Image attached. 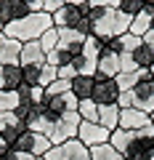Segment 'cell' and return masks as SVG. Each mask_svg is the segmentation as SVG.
<instances>
[{"instance_id": "5b68a950", "label": "cell", "mask_w": 154, "mask_h": 160, "mask_svg": "<svg viewBox=\"0 0 154 160\" xmlns=\"http://www.w3.org/2000/svg\"><path fill=\"white\" fill-rule=\"evenodd\" d=\"M109 136H112V131L101 128L98 123H85V120L80 123V131H77V139H80V142L85 144L88 149L98 147V144H106V142H109Z\"/></svg>"}, {"instance_id": "2e32d148", "label": "cell", "mask_w": 154, "mask_h": 160, "mask_svg": "<svg viewBox=\"0 0 154 160\" xmlns=\"http://www.w3.org/2000/svg\"><path fill=\"white\" fill-rule=\"evenodd\" d=\"M101 128L106 131H114L120 126V107L117 104H98V120H96Z\"/></svg>"}, {"instance_id": "7a4b0ae2", "label": "cell", "mask_w": 154, "mask_h": 160, "mask_svg": "<svg viewBox=\"0 0 154 160\" xmlns=\"http://www.w3.org/2000/svg\"><path fill=\"white\" fill-rule=\"evenodd\" d=\"M104 51V43L93 35H88L85 43H82L80 56H74L72 67L77 69V75H88V78H96V67H98V56Z\"/></svg>"}, {"instance_id": "9a60e30c", "label": "cell", "mask_w": 154, "mask_h": 160, "mask_svg": "<svg viewBox=\"0 0 154 160\" xmlns=\"http://www.w3.org/2000/svg\"><path fill=\"white\" fill-rule=\"evenodd\" d=\"M56 29H58V27H56ZM85 38H88V35H80V32H74V29H58V46L67 48V51H72L74 56H80Z\"/></svg>"}, {"instance_id": "277c9868", "label": "cell", "mask_w": 154, "mask_h": 160, "mask_svg": "<svg viewBox=\"0 0 154 160\" xmlns=\"http://www.w3.org/2000/svg\"><path fill=\"white\" fill-rule=\"evenodd\" d=\"M24 131H27V123L24 120H19L13 112H0V139L8 147H13Z\"/></svg>"}, {"instance_id": "44dd1931", "label": "cell", "mask_w": 154, "mask_h": 160, "mask_svg": "<svg viewBox=\"0 0 154 160\" xmlns=\"http://www.w3.org/2000/svg\"><path fill=\"white\" fill-rule=\"evenodd\" d=\"M77 112H80V118L85 120V123H96L98 120V104L93 102V99H85V102L77 104Z\"/></svg>"}, {"instance_id": "1f68e13d", "label": "cell", "mask_w": 154, "mask_h": 160, "mask_svg": "<svg viewBox=\"0 0 154 160\" xmlns=\"http://www.w3.org/2000/svg\"><path fill=\"white\" fill-rule=\"evenodd\" d=\"M58 78H61V80H69V83H72V80L77 78V69H74L72 64H67V67H58Z\"/></svg>"}, {"instance_id": "ac0fdd59", "label": "cell", "mask_w": 154, "mask_h": 160, "mask_svg": "<svg viewBox=\"0 0 154 160\" xmlns=\"http://www.w3.org/2000/svg\"><path fill=\"white\" fill-rule=\"evenodd\" d=\"M93 88H96V78H88V75H77V78L72 80V93L77 96V102L93 99Z\"/></svg>"}, {"instance_id": "ab89813d", "label": "cell", "mask_w": 154, "mask_h": 160, "mask_svg": "<svg viewBox=\"0 0 154 160\" xmlns=\"http://www.w3.org/2000/svg\"><path fill=\"white\" fill-rule=\"evenodd\" d=\"M149 118H152V126H154V112H152V115H149Z\"/></svg>"}, {"instance_id": "30bf717a", "label": "cell", "mask_w": 154, "mask_h": 160, "mask_svg": "<svg viewBox=\"0 0 154 160\" xmlns=\"http://www.w3.org/2000/svg\"><path fill=\"white\" fill-rule=\"evenodd\" d=\"M133 96H136V109L152 115L154 112V80H141L133 88Z\"/></svg>"}, {"instance_id": "7402d4cb", "label": "cell", "mask_w": 154, "mask_h": 160, "mask_svg": "<svg viewBox=\"0 0 154 160\" xmlns=\"http://www.w3.org/2000/svg\"><path fill=\"white\" fill-rule=\"evenodd\" d=\"M37 112H40V107H37V104H32V102H19L16 109H13V115H16L19 120H24V123H29Z\"/></svg>"}, {"instance_id": "836d02e7", "label": "cell", "mask_w": 154, "mask_h": 160, "mask_svg": "<svg viewBox=\"0 0 154 160\" xmlns=\"http://www.w3.org/2000/svg\"><path fill=\"white\" fill-rule=\"evenodd\" d=\"M141 43H143V46H146V48H149V51H152V53H154V29H149V32H146V35H143V38H141Z\"/></svg>"}, {"instance_id": "3957f363", "label": "cell", "mask_w": 154, "mask_h": 160, "mask_svg": "<svg viewBox=\"0 0 154 160\" xmlns=\"http://www.w3.org/2000/svg\"><path fill=\"white\" fill-rule=\"evenodd\" d=\"M122 131H133V133H146V136H154V126L152 118L141 109L130 107V109H120V126Z\"/></svg>"}, {"instance_id": "ba28073f", "label": "cell", "mask_w": 154, "mask_h": 160, "mask_svg": "<svg viewBox=\"0 0 154 160\" xmlns=\"http://www.w3.org/2000/svg\"><path fill=\"white\" fill-rule=\"evenodd\" d=\"M117 99H120V86H117L114 78L96 80V88H93V102L96 104H117Z\"/></svg>"}, {"instance_id": "484cf974", "label": "cell", "mask_w": 154, "mask_h": 160, "mask_svg": "<svg viewBox=\"0 0 154 160\" xmlns=\"http://www.w3.org/2000/svg\"><path fill=\"white\" fill-rule=\"evenodd\" d=\"M16 104H19L16 91H0V112H13Z\"/></svg>"}, {"instance_id": "8fae6325", "label": "cell", "mask_w": 154, "mask_h": 160, "mask_svg": "<svg viewBox=\"0 0 154 160\" xmlns=\"http://www.w3.org/2000/svg\"><path fill=\"white\" fill-rule=\"evenodd\" d=\"M141 46V38H136V35H130V32H125V35H117V38H112V40H106L104 43V48L106 51H112V53H136V48Z\"/></svg>"}, {"instance_id": "f1b7e54d", "label": "cell", "mask_w": 154, "mask_h": 160, "mask_svg": "<svg viewBox=\"0 0 154 160\" xmlns=\"http://www.w3.org/2000/svg\"><path fill=\"white\" fill-rule=\"evenodd\" d=\"M117 107H120V109H130V107H136V96H133V91H120Z\"/></svg>"}, {"instance_id": "d4e9b609", "label": "cell", "mask_w": 154, "mask_h": 160, "mask_svg": "<svg viewBox=\"0 0 154 160\" xmlns=\"http://www.w3.org/2000/svg\"><path fill=\"white\" fill-rule=\"evenodd\" d=\"M69 91H72V83H69V80L56 78L51 86L45 88V96H64V93H69Z\"/></svg>"}, {"instance_id": "74e56055", "label": "cell", "mask_w": 154, "mask_h": 160, "mask_svg": "<svg viewBox=\"0 0 154 160\" xmlns=\"http://www.w3.org/2000/svg\"><path fill=\"white\" fill-rule=\"evenodd\" d=\"M3 29H6V24H3V22H0V32H3Z\"/></svg>"}, {"instance_id": "4dcf8cb0", "label": "cell", "mask_w": 154, "mask_h": 160, "mask_svg": "<svg viewBox=\"0 0 154 160\" xmlns=\"http://www.w3.org/2000/svg\"><path fill=\"white\" fill-rule=\"evenodd\" d=\"M58 8H64V0H43V11L51 13V16L58 11Z\"/></svg>"}, {"instance_id": "e575fe53", "label": "cell", "mask_w": 154, "mask_h": 160, "mask_svg": "<svg viewBox=\"0 0 154 160\" xmlns=\"http://www.w3.org/2000/svg\"><path fill=\"white\" fill-rule=\"evenodd\" d=\"M21 3H24V6H27V8H29L32 13L43 11V0H21Z\"/></svg>"}, {"instance_id": "6da1fadb", "label": "cell", "mask_w": 154, "mask_h": 160, "mask_svg": "<svg viewBox=\"0 0 154 160\" xmlns=\"http://www.w3.org/2000/svg\"><path fill=\"white\" fill-rule=\"evenodd\" d=\"M51 27H53V16L45 11H37V13H27L24 19H16V22L6 24L3 32L8 38L19 40V43H29V40H40Z\"/></svg>"}, {"instance_id": "60d3db41", "label": "cell", "mask_w": 154, "mask_h": 160, "mask_svg": "<svg viewBox=\"0 0 154 160\" xmlns=\"http://www.w3.org/2000/svg\"><path fill=\"white\" fill-rule=\"evenodd\" d=\"M149 160H154V152H152V158H149Z\"/></svg>"}, {"instance_id": "e0dca14e", "label": "cell", "mask_w": 154, "mask_h": 160, "mask_svg": "<svg viewBox=\"0 0 154 160\" xmlns=\"http://www.w3.org/2000/svg\"><path fill=\"white\" fill-rule=\"evenodd\" d=\"M61 155L64 160H91V149L80 142V139H69L61 144Z\"/></svg>"}, {"instance_id": "5bb4252c", "label": "cell", "mask_w": 154, "mask_h": 160, "mask_svg": "<svg viewBox=\"0 0 154 160\" xmlns=\"http://www.w3.org/2000/svg\"><path fill=\"white\" fill-rule=\"evenodd\" d=\"M21 86V67L19 64H0V91H16Z\"/></svg>"}, {"instance_id": "52a82bcc", "label": "cell", "mask_w": 154, "mask_h": 160, "mask_svg": "<svg viewBox=\"0 0 154 160\" xmlns=\"http://www.w3.org/2000/svg\"><path fill=\"white\" fill-rule=\"evenodd\" d=\"M43 64H45V51H43L40 40H29V43H21L19 67H43Z\"/></svg>"}, {"instance_id": "4fadbf2b", "label": "cell", "mask_w": 154, "mask_h": 160, "mask_svg": "<svg viewBox=\"0 0 154 160\" xmlns=\"http://www.w3.org/2000/svg\"><path fill=\"white\" fill-rule=\"evenodd\" d=\"M27 13H32L27 6H24L21 0H6V3H0V22L3 24H11L16 19H24Z\"/></svg>"}, {"instance_id": "cb8c5ba5", "label": "cell", "mask_w": 154, "mask_h": 160, "mask_svg": "<svg viewBox=\"0 0 154 160\" xmlns=\"http://www.w3.org/2000/svg\"><path fill=\"white\" fill-rule=\"evenodd\" d=\"M40 46H43V51H45V56L56 51V46H58V29H56V27H51V29L40 38Z\"/></svg>"}, {"instance_id": "d6986e66", "label": "cell", "mask_w": 154, "mask_h": 160, "mask_svg": "<svg viewBox=\"0 0 154 160\" xmlns=\"http://www.w3.org/2000/svg\"><path fill=\"white\" fill-rule=\"evenodd\" d=\"M152 29V11L149 8H143L141 13H136L130 22V35H136V38H143V35Z\"/></svg>"}, {"instance_id": "9c48e42d", "label": "cell", "mask_w": 154, "mask_h": 160, "mask_svg": "<svg viewBox=\"0 0 154 160\" xmlns=\"http://www.w3.org/2000/svg\"><path fill=\"white\" fill-rule=\"evenodd\" d=\"M120 75V53H112L104 48L98 56V67H96V80H109Z\"/></svg>"}, {"instance_id": "ffe728a7", "label": "cell", "mask_w": 154, "mask_h": 160, "mask_svg": "<svg viewBox=\"0 0 154 160\" xmlns=\"http://www.w3.org/2000/svg\"><path fill=\"white\" fill-rule=\"evenodd\" d=\"M91 160H125V158L106 142V144H98V147L91 149Z\"/></svg>"}, {"instance_id": "8d00e7d4", "label": "cell", "mask_w": 154, "mask_h": 160, "mask_svg": "<svg viewBox=\"0 0 154 160\" xmlns=\"http://www.w3.org/2000/svg\"><path fill=\"white\" fill-rule=\"evenodd\" d=\"M152 29H154V11H152Z\"/></svg>"}, {"instance_id": "83f0119b", "label": "cell", "mask_w": 154, "mask_h": 160, "mask_svg": "<svg viewBox=\"0 0 154 160\" xmlns=\"http://www.w3.org/2000/svg\"><path fill=\"white\" fill-rule=\"evenodd\" d=\"M117 11L128 13V16H136V13H141V11H143V3H141V0H122Z\"/></svg>"}, {"instance_id": "603a6c76", "label": "cell", "mask_w": 154, "mask_h": 160, "mask_svg": "<svg viewBox=\"0 0 154 160\" xmlns=\"http://www.w3.org/2000/svg\"><path fill=\"white\" fill-rule=\"evenodd\" d=\"M56 78H58V67H53V64L45 62V64L40 67V80H37V86H40V88H48Z\"/></svg>"}, {"instance_id": "f35d334b", "label": "cell", "mask_w": 154, "mask_h": 160, "mask_svg": "<svg viewBox=\"0 0 154 160\" xmlns=\"http://www.w3.org/2000/svg\"><path fill=\"white\" fill-rule=\"evenodd\" d=\"M149 72H152V78H154V64H152V69H149Z\"/></svg>"}, {"instance_id": "7bdbcfd3", "label": "cell", "mask_w": 154, "mask_h": 160, "mask_svg": "<svg viewBox=\"0 0 154 160\" xmlns=\"http://www.w3.org/2000/svg\"><path fill=\"white\" fill-rule=\"evenodd\" d=\"M0 3H6V0H0Z\"/></svg>"}, {"instance_id": "f546056e", "label": "cell", "mask_w": 154, "mask_h": 160, "mask_svg": "<svg viewBox=\"0 0 154 160\" xmlns=\"http://www.w3.org/2000/svg\"><path fill=\"white\" fill-rule=\"evenodd\" d=\"M122 0H88L91 8H120Z\"/></svg>"}, {"instance_id": "8992f818", "label": "cell", "mask_w": 154, "mask_h": 160, "mask_svg": "<svg viewBox=\"0 0 154 160\" xmlns=\"http://www.w3.org/2000/svg\"><path fill=\"white\" fill-rule=\"evenodd\" d=\"M154 152V136H146V133H136V139L130 142V147L122 152L125 160H149Z\"/></svg>"}, {"instance_id": "4316f807", "label": "cell", "mask_w": 154, "mask_h": 160, "mask_svg": "<svg viewBox=\"0 0 154 160\" xmlns=\"http://www.w3.org/2000/svg\"><path fill=\"white\" fill-rule=\"evenodd\" d=\"M40 80V67H21V83L24 86H37Z\"/></svg>"}, {"instance_id": "d6a6232c", "label": "cell", "mask_w": 154, "mask_h": 160, "mask_svg": "<svg viewBox=\"0 0 154 160\" xmlns=\"http://www.w3.org/2000/svg\"><path fill=\"white\" fill-rule=\"evenodd\" d=\"M6 160H35V158L27 155V152H19V149H8V158Z\"/></svg>"}, {"instance_id": "ee69618b", "label": "cell", "mask_w": 154, "mask_h": 160, "mask_svg": "<svg viewBox=\"0 0 154 160\" xmlns=\"http://www.w3.org/2000/svg\"><path fill=\"white\" fill-rule=\"evenodd\" d=\"M0 142H3V139H0Z\"/></svg>"}, {"instance_id": "7c38bea8", "label": "cell", "mask_w": 154, "mask_h": 160, "mask_svg": "<svg viewBox=\"0 0 154 160\" xmlns=\"http://www.w3.org/2000/svg\"><path fill=\"white\" fill-rule=\"evenodd\" d=\"M19 53H21V43L8 38L6 32H0V64H19Z\"/></svg>"}, {"instance_id": "d590c367", "label": "cell", "mask_w": 154, "mask_h": 160, "mask_svg": "<svg viewBox=\"0 0 154 160\" xmlns=\"http://www.w3.org/2000/svg\"><path fill=\"white\" fill-rule=\"evenodd\" d=\"M143 8H149V11H154V0H141Z\"/></svg>"}, {"instance_id": "b9f144b4", "label": "cell", "mask_w": 154, "mask_h": 160, "mask_svg": "<svg viewBox=\"0 0 154 160\" xmlns=\"http://www.w3.org/2000/svg\"><path fill=\"white\" fill-rule=\"evenodd\" d=\"M35 160H43V158H35Z\"/></svg>"}]
</instances>
